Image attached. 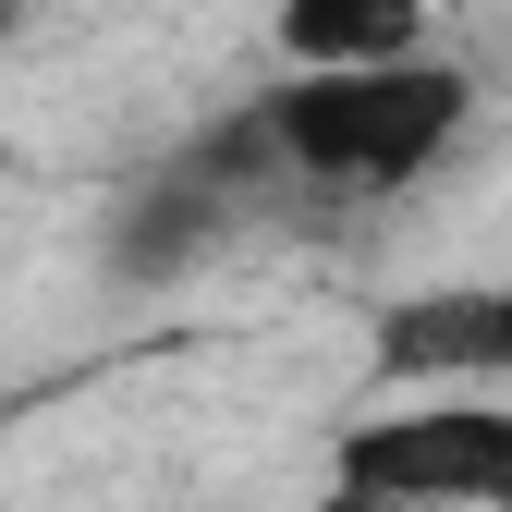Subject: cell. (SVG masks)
Instances as JSON below:
<instances>
[{"instance_id": "cell-1", "label": "cell", "mask_w": 512, "mask_h": 512, "mask_svg": "<svg viewBox=\"0 0 512 512\" xmlns=\"http://www.w3.org/2000/svg\"><path fill=\"white\" fill-rule=\"evenodd\" d=\"M476 122V74L464 61H293V74L256 98V135H269V159L293 183H317V196H415V183L464 147Z\"/></svg>"}, {"instance_id": "cell-2", "label": "cell", "mask_w": 512, "mask_h": 512, "mask_svg": "<svg viewBox=\"0 0 512 512\" xmlns=\"http://www.w3.org/2000/svg\"><path fill=\"white\" fill-rule=\"evenodd\" d=\"M342 512H512V403L500 391H415L330 439Z\"/></svg>"}, {"instance_id": "cell-3", "label": "cell", "mask_w": 512, "mask_h": 512, "mask_svg": "<svg viewBox=\"0 0 512 512\" xmlns=\"http://www.w3.org/2000/svg\"><path fill=\"white\" fill-rule=\"evenodd\" d=\"M366 354L415 391H500L512 378V281H427L366 317Z\"/></svg>"}, {"instance_id": "cell-4", "label": "cell", "mask_w": 512, "mask_h": 512, "mask_svg": "<svg viewBox=\"0 0 512 512\" xmlns=\"http://www.w3.org/2000/svg\"><path fill=\"white\" fill-rule=\"evenodd\" d=\"M269 49L281 61H403L427 49V0H281Z\"/></svg>"}, {"instance_id": "cell-5", "label": "cell", "mask_w": 512, "mask_h": 512, "mask_svg": "<svg viewBox=\"0 0 512 512\" xmlns=\"http://www.w3.org/2000/svg\"><path fill=\"white\" fill-rule=\"evenodd\" d=\"M25 13H37V0H0V37H13V25H25Z\"/></svg>"}]
</instances>
